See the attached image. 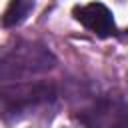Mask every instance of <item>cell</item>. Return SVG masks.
Returning a JSON list of instances; mask_svg holds the SVG:
<instances>
[{"label":"cell","mask_w":128,"mask_h":128,"mask_svg":"<svg viewBox=\"0 0 128 128\" xmlns=\"http://www.w3.org/2000/svg\"><path fill=\"white\" fill-rule=\"evenodd\" d=\"M56 66V56L42 42L18 40L0 46V80H22Z\"/></svg>","instance_id":"6da1fadb"},{"label":"cell","mask_w":128,"mask_h":128,"mask_svg":"<svg viewBox=\"0 0 128 128\" xmlns=\"http://www.w3.org/2000/svg\"><path fill=\"white\" fill-rule=\"evenodd\" d=\"M56 86L46 80L10 82L0 86V118L20 120L30 112L54 102Z\"/></svg>","instance_id":"7a4b0ae2"},{"label":"cell","mask_w":128,"mask_h":128,"mask_svg":"<svg viewBox=\"0 0 128 128\" xmlns=\"http://www.w3.org/2000/svg\"><path fill=\"white\" fill-rule=\"evenodd\" d=\"M86 128H126V104L120 96H104L80 114Z\"/></svg>","instance_id":"3957f363"},{"label":"cell","mask_w":128,"mask_h":128,"mask_svg":"<svg viewBox=\"0 0 128 128\" xmlns=\"http://www.w3.org/2000/svg\"><path fill=\"white\" fill-rule=\"evenodd\" d=\"M74 16L80 24H84L90 32L106 38V36H112L116 32V24H114V18H112V12L104 6V4H98V2H92V4H86V6H80L74 10Z\"/></svg>","instance_id":"277c9868"},{"label":"cell","mask_w":128,"mask_h":128,"mask_svg":"<svg viewBox=\"0 0 128 128\" xmlns=\"http://www.w3.org/2000/svg\"><path fill=\"white\" fill-rule=\"evenodd\" d=\"M30 10H32V0H10L6 12L2 16V26L10 28V26L20 24L28 16Z\"/></svg>","instance_id":"5b68a950"}]
</instances>
